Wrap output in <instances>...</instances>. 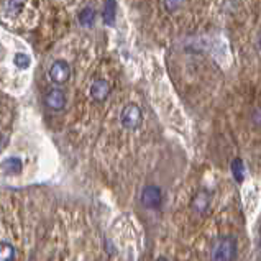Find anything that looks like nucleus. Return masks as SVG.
<instances>
[{"mask_svg": "<svg viewBox=\"0 0 261 261\" xmlns=\"http://www.w3.org/2000/svg\"><path fill=\"white\" fill-rule=\"evenodd\" d=\"M71 76V68L64 59H58L49 68V77L56 84H64Z\"/></svg>", "mask_w": 261, "mask_h": 261, "instance_id": "7ed1b4c3", "label": "nucleus"}, {"mask_svg": "<svg viewBox=\"0 0 261 261\" xmlns=\"http://www.w3.org/2000/svg\"><path fill=\"white\" fill-rule=\"evenodd\" d=\"M79 21H81V23H83L84 27L92 25V21H94V10L91 9V7H87V9H84L83 12H81V15H79Z\"/></svg>", "mask_w": 261, "mask_h": 261, "instance_id": "f8f14e48", "label": "nucleus"}, {"mask_svg": "<svg viewBox=\"0 0 261 261\" xmlns=\"http://www.w3.org/2000/svg\"><path fill=\"white\" fill-rule=\"evenodd\" d=\"M13 61H15V64L18 66V68H23V69L30 66V58L27 55H17Z\"/></svg>", "mask_w": 261, "mask_h": 261, "instance_id": "ddd939ff", "label": "nucleus"}, {"mask_svg": "<svg viewBox=\"0 0 261 261\" xmlns=\"http://www.w3.org/2000/svg\"><path fill=\"white\" fill-rule=\"evenodd\" d=\"M2 169L10 174H18L23 169V165H21V160L18 158H9L2 163Z\"/></svg>", "mask_w": 261, "mask_h": 261, "instance_id": "6e6552de", "label": "nucleus"}, {"mask_svg": "<svg viewBox=\"0 0 261 261\" xmlns=\"http://www.w3.org/2000/svg\"><path fill=\"white\" fill-rule=\"evenodd\" d=\"M212 258L217 261H230L237 258V240L233 237H222L212 247Z\"/></svg>", "mask_w": 261, "mask_h": 261, "instance_id": "f257e3e1", "label": "nucleus"}, {"mask_svg": "<svg viewBox=\"0 0 261 261\" xmlns=\"http://www.w3.org/2000/svg\"><path fill=\"white\" fill-rule=\"evenodd\" d=\"M0 141H2V140H0Z\"/></svg>", "mask_w": 261, "mask_h": 261, "instance_id": "2eb2a0df", "label": "nucleus"}, {"mask_svg": "<svg viewBox=\"0 0 261 261\" xmlns=\"http://www.w3.org/2000/svg\"><path fill=\"white\" fill-rule=\"evenodd\" d=\"M141 202L146 208H156L161 205V191L156 186H148L141 192Z\"/></svg>", "mask_w": 261, "mask_h": 261, "instance_id": "20e7f679", "label": "nucleus"}, {"mask_svg": "<svg viewBox=\"0 0 261 261\" xmlns=\"http://www.w3.org/2000/svg\"><path fill=\"white\" fill-rule=\"evenodd\" d=\"M208 205H211V196H208L207 191H200L197 192V196L194 197L192 200V208L196 211L197 214H204Z\"/></svg>", "mask_w": 261, "mask_h": 261, "instance_id": "0eeeda50", "label": "nucleus"}, {"mask_svg": "<svg viewBox=\"0 0 261 261\" xmlns=\"http://www.w3.org/2000/svg\"><path fill=\"white\" fill-rule=\"evenodd\" d=\"M109 94H110V84L107 83V81H103V79L94 81L92 86H91V95H92V99H95L97 102H102V100L107 99Z\"/></svg>", "mask_w": 261, "mask_h": 261, "instance_id": "39448f33", "label": "nucleus"}, {"mask_svg": "<svg viewBox=\"0 0 261 261\" xmlns=\"http://www.w3.org/2000/svg\"><path fill=\"white\" fill-rule=\"evenodd\" d=\"M232 173H233V177L237 179L238 182L243 181V176H245V166H243V161L242 160H233L232 161Z\"/></svg>", "mask_w": 261, "mask_h": 261, "instance_id": "9d476101", "label": "nucleus"}, {"mask_svg": "<svg viewBox=\"0 0 261 261\" xmlns=\"http://www.w3.org/2000/svg\"><path fill=\"white\" fill-rule=\"evenodd\" d=\"M46 103L49 109L61 110L66 106V94L61 91V89H51V91L46 94Z\"/></svg>", "mask_w": 261, "mask_h": 261, "instance_id": "423d86ee", "label": "nucleus"}, {"mask_svg": "<svg viewBox=\"0 0 261 261\" xmlns=\"http://www.w3.org/2000/svg\"><path fill=\"white\" fill-rule=\"evenodd\" d=\"M102 18H103V21H106L107 25H114V20H115V0H107V2H106Z\"/></svg>", "mask_w": 261, "mask_h": 261, "instance_id": "1a4fd4ad", "label": "nucleus"}, {"mask_svg": "<svg viewBox=\"0 0 261 261\" xmlns=\"http://www.w3.org/2000/svg\"><path fill=\"white\" fill-rule=\"evenodd\" d=\"M120 122L126 130H137L141 125V112L135 103H130L122 110Z\"/></svg>", "mask_w": 261, "mask_h": 261, "instance_id": "f03ea898", "label": "nucleus"}, {"mask_svg": "<svg viewBox=\"0 0 261 261\" xmlns=\"http://www.w3.org/2000/svg\"><path fill=\"white\" fill-rule=\"evenodd\" d=\"M184 2V0H165V7L168 12H174L177 10L179 7H181V4Z\"/></svg>", "mask_w": 261, "mask_h": 261, "instance_id": "4468645a", "label": "nucleus"}, {"mask_svg": "<svg viewBox=\"0 0 261 261\" xmlns=\"http://www.w3.org/2000/svg\"><path fill=\"white\" fill-rule=\"evenodd\" d=\"M15 258V250L9 243H0V261L13 259Z\"/></svg>", "mask_w": 261, "mask_h": 261, "instance_id": "9b49d317", "label": "nucleus"}]
</instances>
